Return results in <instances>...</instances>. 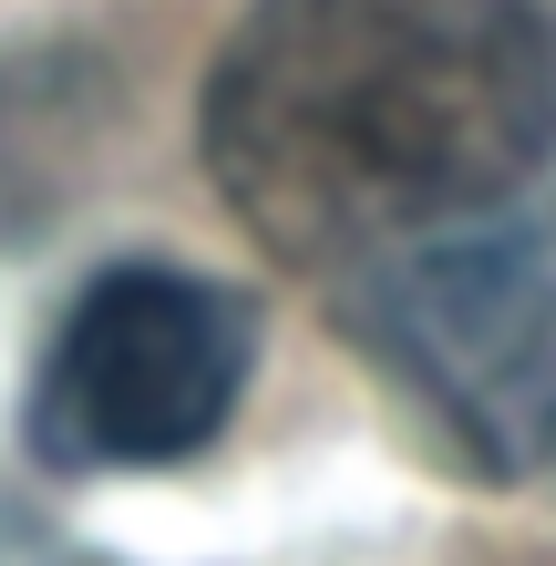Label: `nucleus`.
<instances>
[{"label": "nucleus", "mask_w": 556, "mask_h": 566, "mask_svg": "<svg viewBox=\"0 0 556 566\" xmlns=\"http://www.w3.org/2000/svg\"><path fill=\"white\" fill-rule=\"evenodd\" d=\"M556 155V21L536 0H258L207 73V176L248 238L361 279L495 217Z\"/></svg>", "instance_id": "1"}, {"label": "nucleus", "mask_w": 556, "mask_h": 566, "mask_svg": "<svg viewBox=\"0 0 556 566\" xmlns=\"http://www.w3.org/2000/svg\"><path fill=\"white\" fill-rule=\"evenodd\" d=\"M0 566H93V556H83V546H62V536H42L31 515L0 505Z\"/></svg>", "instance_id": "4"}, {"label": "nucleus", "mask_w": 556, "mask_h": 566, "mask_svg": "<svg viewBox=\"0 0 556 566\" xmlns=\"http://www.w3.org/2000/svg\"><path fill=\"white\" fill-rule=\"evenodd\" d=\"M258 371L248 289L124 258L73 289L31 371V453L52 474H176L217 443Z\"/></svg>", "instance_id": "3"}, {"label": "nucleus", "mask_w": 556, "mask_h": 566, "mask_svg": "<svg viewBox=\"0 0 556 566\" xmlns=\"http://www.w3.org/2000/svg\"><path fill=\"white\" fill-rule=\"evenodd\" d=\"M350 329L464 463H556V207H495L361 269Z\"/></svg>", "instance_id": "2"}]
</instances>
